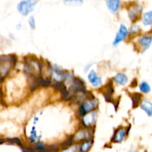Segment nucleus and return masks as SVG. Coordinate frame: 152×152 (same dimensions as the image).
I'll return each mask as SVG.
<instances>
[{
	"instance_id": "obj_1",
	"label": "nucleus",
	"mask_w": 152,
	"mask_h": 152,
	"mask_svg": "<svg viewBox=\"0 0 152 152\" xmlns=\"http://www.w3.org/2000/svg\"><path fill=\"white\" fill-rule=\"evenodd\" d=\"M37 4L36 1H20L18 4V10L21 14L26 16L31 13L34 8V6Z\"/></svg>"
},
{
	"instance_id": "obj_2",
	"label": "nucleus",
	"mask_w": 152,
	"mask_h": 152,
	"mask_svg": "<svg viewBox=\"0 0 152 152\" xmlns=\"http://www.w3.org/2000/svg\"><path fill=\"white\" fill-rule=\"evenodd\" d=\"M98 102L96 100H88L86 102H85L83 104L81 107H80V112L81 115H85V114H87L89 111H92L94 108H96L97 106Z\"/></svg>"
},
{
	"instance_id": "obj_3",
	"label": "nucleus",
	"mask_w": 152,
	"mask_h": 152,
	"mask_svg": "<svg viewBox=\"0 0 152 152\" xmlns=\"http://www.w3.org/2000/svg\"><path fill=\"white\" fill-rule=\"evenodd\" d=\"M128 33H129V31H128L127 28H126V27L123 25H120L119 32L117 33V35H116L115 39H114V45L119 44V43H120L122 40H124L125 38L127 37Z\"/></svg>"
},
{
	"instance_id": "obj_4",
	"label": "nucleus",
	"mask_w": 152,
	"mask_h": 152,
	"mask_svg": "<svg viewBox=\"0 0 152 152\" xmlns=\"http://www.w3.org/2000/svg\"><path fill=\"white\" fill-rule=\"evenodd\" d=\"M96 112H94V111H92V112L85 114L83 119L84 126H87V127L92 126L94 123L95 120H96Z\"/></svg>"
},
{
	"instance_id": "obj_5",
	"label": "nucleus",
	"mask_w": 152,
	"mask_h": 152,
	"mask_svg": "<svg viewBox=\"0 0 152 152\" xmlns=\"http://www.w3.org/2000/svg\"><path fill=\"white\" fill-rule=\"evenodd\" d=\"M88 77V80L91 82V83L94 86H95V87H97V86H99L100 85H102V79L98 77L97 74H96V72L94 71H91L89 73Z\"/></svg>"
},
{
	"instance_id": "obj_6",
	"label": "nucleus",
	"mask_w": 152,
	"mask_h": 152,
	"mask_svg": "<svg viewBox=\"0 0 152 152\" xmlns=\"http://www.w3.org/2000/svg\"><path fill=\"white\" fill-rule=\"evenodd\" d=\"M141 11H142V7H141V5L137 4V5H135L134 7H132L129 12L131 19L132 21L136 20L138 16L141 14Z\"/></svg>"
},
{
	"instance_id": "obj_7",
	"label": "nucleus",
	"mask_w": 152,
	"mask_h": 152,
	"mask_svg": "<svg viewBox=\"0 0 152 152\" xmlns=\"http://www.w3.org/2000/svg\"><path fill=\"white\" fill-rule=\"evenodd\" d=\"M107 6H108V9L111 10L113 13H116L118 11L119 8L120 7V1L118 0H115V1H107Z\"/></svg>"
},
{
	"instance_id": "obj_8",
	"label": "nucleus",
	"mask_w": 152,
	"mask_h": 152,
	"mask_svg": "<svg viewBox=\"0 0 152 152\" xmlns=\"http://www.w3.org/2000/svg\"><path fill=\"white\" fill-rule=\"evenodd\" d=\"M91 133L88 130H82L80 131L77 134L74 136L75 140H87L91 137Z\"/></svg>"
},
{
	"instance_id": "obj_9",
	"label": "nucleus",
	"mask_w": 152,
	"mask_h": 152,
	"mask_svg": "<svg viewBox=\"0 0 152 152\" xmlns=\"http://www.w3.org/2000/svg\"><path fill=\"white\" fill-rule=\"evenodd\" d=\"M126 137V132L123 129H120L116 132L115 135H114L113 140L117 142H121L124 140Z\"/></svg>"
},
{
	"instance_id": "obj_10",
	"label": "nucleus",
	"mask_w": 152,
	"mask_h": 152,
	"mask_svg": "<svg viewBox=\"0 0 152 152\" xmlns=\"http://www.w3.org/2000/svg\"><path fill=\"white\" fill-rule=\"evenodd\" d=\"M141 108L146 112L149 117H151L152 114V104L151 101L145 100L141 103Z\"/></svg>"
},
{
	"instance_id": "obj_11",
	"label": "nucleus",
	"mask_w": 152,
	"mask_h": 152,
	"mask_svg": "<svg viewBox=\"0 0 152 152\" xmlns=\"http://www.w3.org/2000/svg\"><path fill=\"white\" fill-rule=\"evenodd\" d=\"M140 44L144 47V48L147 49L150 46L151 43V37L148 36H142L139 39Z\"/></svg>"
},
{
	"instance_id": "obj_12",
	"label": "nucleus",
	"mask_w": 152,
	"mask_h": 152,
	"mask_svg": "<svg viewBox=\"0 0 152 152\" xmlns=\"http://www.w3.org/2000/svg\"><path fill=\"white\" fill-rule=\"evenodd\" d=\"M114 80L119 85L124 86V85H126L127 83L128 78L124 74H117L115 76V77H114Z\"/></svg>"
},
{
	"instance_id": "obj_13",
	"label": "nucleus",
	"mask_w": 152,
	"mask_h": 152,
	"mask_svg": "<svg viewBox=\"0 0 152 152\" xmlns=\"http://www.w3.org/2000/svg\"><path fill=\"white\" fill-rule=\"evenodd\" d=\"M142 22L145 25H150L152 22V12L148 11L144 14L142 18Z\"/></svg>"
},
{
	"instance_id": "obj_14",
	"label": "nucleus",
	"mask_w": 152,
	"mask_h": 152,
	"mask_svg": "<svg viewBox=\"0 0 152 152\" xmlns=\"http://www.w3.org/2000/svg\"><path fill=\"white\" fill-rule=\"evenodd\" d=\"M140 88L141 91H142L143 93H148L151 91V88H150L149 85L145 83V82H142L141 83L140 86Z\"/></svg>"
},
{
	"instance_id": "obj_15",
	"label": "nucleus",
	"mask_w": 152,
	"mask_h": 152,
	"mask_svg": "<svg viewBox=\"0 0 152 152\" xmlns=\"http://www.w3.org/2000/svg\"><path fill=\"white\" fill-rule=\"evenodd\" d=\"M141 99V94H135L134 96H132V101H133V107L136 108L140 103V100Z\"/></svg>"
},
{
	"instance_id": "obj_16",
	"label": "nucleus",
	"mask_w": 152,
	"mask_h": 152,
	"mask_svg": "<svg viewBox=\"0 0 152 152\" xmlns=\"http://www.w3.org/2000/svg\"><path fill=\"white\" fill-rule=\"evenodd\" d=\"M92 145V141H88V142H84L83 145L80 146V151L81 152H86L90 148V147Z\"/></svg>"
},
{
	"instance_id": "obj_17",
	"label": "nucleus",
	"mask_w": 152,
	"mask_h": 152,
	"mask_svg": "<svg viewBox=\"0 0 152 152\" xmlns=\"http://www.w3.org/2000/svg\"><path fill=\"white\" fill-rule=\"evenodd\" d=\"M58 147L56 146V145H52V146H50L49 148H45L43 152H56L58 151Z\"/></svg>"
},
{
	"instance_id": "obj_18",
	"label": "nucleus",
	"mask_w": 152,
	"mask_h": 152,
	"mask_svg": "<svg viewBox=\"0 0 152 152\" xmlns=\"http://www.w3.org/2000/svg\"><path fill=\"white\" fill-rule=\"evenodd\" d=\"M37 149L40 152H43L45 150V146L42 142H39L37 145Z\"/></svg>"
},
{
	"instance_id": "obj_19",
	"label": "nucleus",
	"mask_w": 152,
	"mask_h": 152,
	"mask_svg": "<svg viewBox=\"0 0 152 152\" xmlns=\"http://www.w3.org/2000/svg\"><path fill=\"white\" fill-rule=\"evenodd\" d=\"M29 23L30 25H31V28H35V21H34V18L33 16H31V18L29 19Z\"/></svg>"
},
{
	"instance_id": "obj_20",
	"label": "nucleus",
	"mask_w": 152,
	"mask_h": 152,
	"mask_svg": "<svg viewBox=\"0 0 152 152\" xmlns=\"http://www.w3.org/2000/svg\"><path fill=\"white\" fill-rule=\"evenodd\" d=\"M76 150H77V146H72L67 148V149H65L62 152H75Z\"/></svg>"
},
{
	"instance_id": "obj_21",
	"label": "nucleus",
	"mask_w": 152,
	"mask_h": 152,
	"mask_svg": "<svg viewBox=\"0 0 152 152\" xmlns=\"http://www.w3.org/2000/svg\"><path fill=\"white\" fill-rule=\"evenodd\" d=\"M129 152H135V151H130Z\"/></svg>"
}]
</instances>
